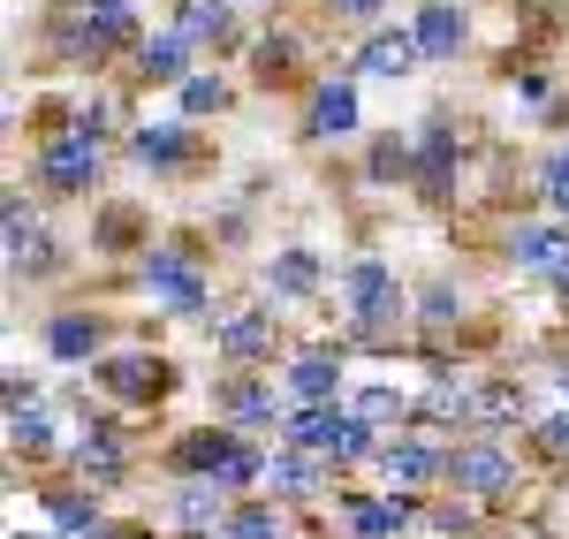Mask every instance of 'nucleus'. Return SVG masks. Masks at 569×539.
<instances>
[{
    "label": "nucleus",
    "mask_w": 569,
    "mask_h": 539,
    "mask_svg": "<svg viewBox=\"0 0 569 539\" xmlns=\"http://www.w3.org/2000/svg\"><path fill=\"white\" fill-rule=\"evenodd\" d=\"M335 297H342V319H350V335L342 342H395L402 335V319L418 312L410 305V289H402V273L388 259H350V267L335 273Z\"/></svg>",
    "instance_id": "f257e3e1"
},
{
    "label": "nucleus",
    "mask_w": 569,
    "mask_h": 539,
    "mask_svg": "<svg viewBox=\"0 0 569 539\" xmlns=\"http://www.w3.org/2000/svg\"><path fill=\"white\" fill-rule=\"evenodd\" d=\"M547 91H555L547 69H517V99H525V107H547Z\"/></svg>",
    "instance_id": "4c0bfd02"
},
{
    "label": "nucleus",
    "mask_w": 569,
    "mask_h": 539,
    "mask_svg": "<svg viewBox=\"0 0 569 539\" xmlns=\"http://www.w3.org/2000/svg\"><path fill=\"white\" fill-rule=\"evenodd\" d=\"M357 77H319L305 99V137L311 144H342V137H357Z\"/></svg>",
    "instance_id": "f3484780"
},
{
    "label": "nucleus",
    "mask_w": 569,
    "mask_h": 539,
    "mask_svg": "<svg viewBox=\"0 0 569 539\" xmlns=\"http://www.w3.org/2000/svg\"><path fill=\"white\" fill-rule=\"evenodd\" d=\"M440 487H456V495L493 509V501H509L525 487V471H517V449L501 433H463V441H448V479Z\"/></svg>",
    "instance_id": "20e7f679"
},
{
    "label": "nucleus",
    "mask_w": 569,
    "mask_h": 539,
    "mask_svg": "<svg viewBox=\"0 0 569 539\" xmlns=\"http://www.w3.org/2000/svg\"><path fill=\"white\" fill-rule=\"evenodd\" d=\"M335 23H357V31H380V16H388V0H319Z\"/></svg>",
    "instance_id": "e433bc0d"
},
{
    "label": "nucleus",
    "mask_w": 569,
    "mask_h": 539,
    "mask_svg": "<svg viewBox=\"0 0 569 539\" xmlns=\"http://www.w3.org/2000/svg\"><path fill=\"white\" fill-rule=\"evenodd\" d=\"M251 433H236L228 418H213V426H190L176 441V479H220L228 463H236V449H243Z\"/></svg>",
    "instance_id": "6ab92c4d"
},
{
    "label": "nucleus",
    "mask_w": 569,
    "mask_h": 539,
    "mask_svg": "<svg viewBox=\"0 0 569 539\" xmlns=\"http://www.w3.org/2000/svg\"><path fill=\"white\" fill-rule=\"evenodd\" d=\"M342 350L350 342H311V350H297V358L281 365V396L289 403H342Z\"/></svg>",
    "instance_id": "2eb2a0df"
},
{
    "label": "nucleus",
    "mask_w": 569,
    "mask_h": 539,
    "mask_svg": "<svg viewBox=\"0 0 569 539\" xmlns=\"http://www.w3.org/2000/svg\"><path fill=\"white\" fill-rule=\"evenodd\" d=\"M206 335H213V350L228 365H266L273 358V305H228V312L206 319Z\"/></svg>",
    "instance_id": "1a4fd4ad"
},
{
    "label": "nucleus",
    "mask_w": 569,
    "mask_h": 539,
    "mask_svg": "<svg viewBox=\"0 0 569 539\" xmlns=\"http://www.w3.org/2000/svg\"><path fill=\"white\" fill-rule=\"evenodd\" d=\"M501 259L517 273H539V281H555L569 267V228L562 221H517L501 236Z\"/></svg>",
    "instance_id": "dca6fc26"
},
{
    "label": "nucleus",
    "mask_w": 569,
    "mask_h": 539,
    "mask_svg": "<svg viewBox=\"0 0 569 539\" xmlns=\"http://www.w3.org/2000/svg\"><path fill=\"white\" fill-rule=\"evenodd\" d=\"M479 525H486V501L456 495V487H433V501H426V532L433 539H463V532H479Z\"/></svg>",
    "instance_id": "c756f323"
},
{
    "label": "nucleus",
    "mask_w": 569,
    "mask_h": 539,
    "mask_svg": "<svg viewBox=\"0 0 569 539\" xmlns=\"http://www.w3.org/2000/svg\"><path fill=\"white\" fill-rule=\"evenodd\" d=\"M539 198L555 206V221L569 213V152H547V160H539Z\"/></svg>",
    "instance_id": "c9c22d12"
},
{
    "label": "nucleus",
    "mask_w": 569,
    "mask_h": 539,
    "mask_svg": "<svg viewBox=\"0 0 569 539\" xmlns=\"http://www.w3.org/2000/svg\"><path fill=\"white\" fill-rule=\"evenodd\" d=\"M562 152H569V144H562Z\"/></svg>",
    "instance_id": "37998d69"
},
{
    "label": "nucleus",
    "mask_w": 569,
    "mask_h": 539,
    "mask_svg": "<svg viewBox=\"0 0 569 539\" xmlns=\"http://www.w3.org/2000/svg\"><path fill=\"white\" fill-rule=\"evenodd\" d=\"M531 449L555 456V463H569V403L547 410V418H531Z\"/></svg>",
    "instance_id": "f704fd0d"
},
{
    "label": "nucleus",
    "mask_w": 569,
    "mask_h": 539,
    "mask_svg": "<svg viewBox=\"0 0 569 539\" xmlns=\"http://www.w3.org/2000/svg\"><path fill=\"white\" fill-rule=\"evenodd\" d=\"M144 297L160 305V312H176V319H213V273H206V251L190 243V236H168V243H152L144 251Z\"/></svg>",
    "instance_id": "7ed1b4c3"
},
{
    "label": "nucleus",
    "mask_w": 569,
    "mask_h": 539,
    "mask_svg": "<svg viewBox=\"0 0 569 539\" xmlns=\"http://www.w3.org/2000/svg\"><path fill=\"white\" fill-rule=\"evenodd\" d=\"M99 168H107V144H99V137H84L77 122H61V130L31 152V182H39V190H53V198H84L91 182H99Z\"/></svg>",
    "instance_id": "39448f33"
},
{
    "label": "nucleus",
    "mask_w": 569,
    "mask_h": 539,
    "mask_svg": "<svg viewBox=\"0 0 569 539\" xmlns=\"http://www.w3.org/2000/svg\"><path fill=\"white\" fill-rule=\"evenodd\" d=\"M418 319H426V327H463V289H456V281H426V289H418Z\"/></svg>",
    "instance_id": "473e14b6"
},
{
    "label": "nucleus",
    "mask_w": 569,
    "mask_h": 539,
    "mask_svg": "<svg viewBox=\"0 0 569 539\" xmlns=\"http://www.w3.org/2000/svg\"><path fill=\"white\" fill-rule=\"evenodd\" d=\"M137 8L130 0H61V23H53V53L77 61V69H99L107 53H137Z\"/></svg>",
    "instance_id": "f03ea898"
},
{
    "label": "nucleus",
    "mask_w": 569,
    "mask_h": 539,
    "mask_svg": "<svg viewBox=\"0 0 569 539\" xmlns=\"http://www.w3.org/2000/svg\"><path fill=\"white\" fill-rule=\"evenodd\" d=\"M350 410L365 426H380V433H410V426H418V403H410L402 388H388V380H380V388H357Z\"/></svg>",
    "instance_id": "c85d7f7f"
},
{
    "label": "nucleus",
    "mask_w": 569,
    "mask_h": 539,
    "mask_svg": "<svg viewBox=\"0 0 569 539\" xmlns=\"http://www.w3.org/2000/svg\"><path fill=\"white\" fill-rule=\"evenodd\" d=\"M39 509H46V532L53 539H99V517H107L99 509V487H84V479L77 487H46Z\"/></svg>",
    "instance_id": "5701e85b"
},
{
    "label": "nucleus",
    "mask_w": 569,
    "mask_h": 539,
    "mask_svg": "<svg viewBox=\"0 0 569 539\" xmlns=\"http://www.w3.org/2000/svg\"><path fill=\"white\" fill-rule=\"evenodd\" d=\"M426 525V495H402V487H380V495H342V532L350 539H402Z\"/></svg>",
    "instance_id": "423d86ee"
},
{
    "label": "nucleus",
    "mask_w": 569,
    "mask_h": 539,
    "mask_svg": "<svg viewBox=\"0 0 569 539\" xmlns=\"http://www.w3.org/2000/svg\"><path fill=\"white\" fill-rule=\"evenodd\" d=\"M46 449H53V410L16 403L8 410V456H46Z\"/></svg>",
    "instance_id": "2f4dec72"
},
{
    "label": "nucleus",
    "mask_w": 569,
    "mask_h": 539,
    "mask_svg": "<svg viewBox=\"0 0 569 539\" xmlns=\"http://www.w3.org/2000/svg\"><path fill=\"white\" fill-rule=\"evenodd\" d=\"M0 236H8V273H16V281H23V273H31V281L53 273V228L23 206V190L0 198Z\"/></svg>",
    "instance_id": "9b49d317"
},
{
    "label": "nucleus",
    "mask_w": 569,
    "mask_h": 539,
    "mask_svg": "<svg viewBox=\"0 0 569 539\" xmlns=\"http://www.w3.org/2000/svg\"><path fill=\"white\" fill-rule=\"evenodd\" d=\"M555 297H562V305H569V267H562V273H555Z\"/></svg>",
    "instance_id": "58836bf2"
},
{
    "label": "nucleus",
    "mask_w": 569,
    "mask_h": 539,
    "mask_svg": "<svg viewBox=\"0 0 569 539\" xmlns=\"http://www.w3.org/2000/svg\"><path fill=\"white\" fill-rule=\"evenodd\" d=\"M440 479H448V449H440V441H426L418 426H410V433H388V449H380V487L433 495Z\"/></svg>",
    "instance_id": "6e6552de"
},
{
    "label": "nucleus",
    "mask_w": 569,
    "mask_h": 539,
    "mask_svg": "<svg viewBox=\"0 0 569 539\" xmlns=\"http://www.w3.org/2000/svg\"><path fill=\"white\" fill-rule=\"evenodd\" d=\"M130 160L144 168V176H182V168L198 160V137H190V122H137Z\"/></svg>",
    "instance_id": "aec40b11"
},
{
    "label": "nucleus",
    "mask_w": 569,
    "mask_h": 539,
    "mask_svg": "<svg viewBox=\"0 0 569 539\" xmlns=\"http://www.w3.org/2000/svg\"><path fill=\"white\" fill-rule=\"evenodd\" d=\"M130 61H137V84H182V77H198V69H190V61H198V46L182 39L176 23H160V31H144Z\"/></svg>",
    "instance_id": "4be33fe9"
},
{
    "label": "nucleus",
    "mask_w": 569,
    "mask_h": 539,
    "mask_svg": "<svg viewBox=\"0 0 569 539\" xmlns=\"http://www.w3.org/2000/svg\"><path fill=\"white\" fill-rule=\"evenodd\" d=\"M410 152H418V190L448 198V182H456V168H463V137H456V122H448V114H426L418 137H410Z\"/></svg>",
    "instance_id": "a211bd4d"
},
{
    "label": "nucleus",
    "mask_w": 569,
    "mask_h": 539,
    "mask_svg": "<svg viewBox=\"0 0 569 539\" xmlns=\"http://www.w3.org/2000/svg\"><path fill=\"white\" fill-rule=\"evenodd\" d=\"M266 289H273V305H305V297H319V289H327L319 251H305V243H281V251L266 259Z\"/></svg>",
    "instance_id": "a878e982"
},
{
    "label": "nucleus",
    "mask_w": 569,
    "mask_h": 539,
    "mask_svg": "<svg viewBox=\"0 0 569 539\" xmlns=\"http://www.w3.org/2000/svg\"><path fill=\"white\" fill-rule=\"evenodd\" d=\"M69 471H77L84 487H122V479H130V441H122V426H114V418H91L84 433L69 441Z\"/></svg>",
    "instance_id": "ddd939ff"
},
{
    "label": "nucleus",
    "mask_w": 569,
    "mask_h": 539,
    "mask_svg": "<svg viewBox=\"0 0 569 539\" xmlns=\"http://www.w3.org/2000/svg\"><path fill=\"white\" fill-rule=\"evenodd\" d=\"M410 69H426V46L410 23H380L357 53V77H410Z\"/></svg>",
    "instance_id": "393cba45"
},
{
    "label": "nucleus",
    "mask_w": 569,
    "mask_h": 539,
    "mask_svg": "<svg viewBox=\"0 0 569 539\" xmlns=\"http://www.w3.org/2000/svg\"><path fill=\"white\" fill-rule=\"evenodd\" d=\"M228 509H236V495H228L220 479H176L168 501H160V517H168L182 539H213L220 525H228Z\"/></svg>",
    "instance_id": "f8f14e48"
},
{
    "label": "nucleus",
    "mask_w": 569,
    "mask_h": 539,
    "mask_svg": "<svg viewBox=\"0 0 569 539\" xmlns=\"http://www.w3.org/2000/svg\"><path fill=\"white\" fill-rule=\"evenodd\" d=\"M410 31H418V46H426V61H456L463 39H471V16H463V0H418Z\"/></svg>",
    "instance_id": "b1692460"
},
{
    "label": "nucleus",
    "mask_w": 569,
    "mask_h": 539,
    "mask_svg": "<svg viewBox=\"0 0 569 539\" xmlns=\"http://www.w3.org/2000/svg\"><path fill=\"white\" fill-rule=\"evenodd\" d=\"M176 23L190 46H228L236 39V0H176Z\"/></svg>",
    "instance_id": "cd10ccee"
},
{
    "label": "nucleus",
    "mask_w": 569,
    "mask_h": 539,
    "mask_svg": "<svg viewBox=\"0 0 569 539\" xmlns=\"http://www.w3.org/2000/svg\"><path fill=\"white\" fill-rule=\"evenodd\" d=\"M289 69H297V39H289V31H273V39L251 46V77H259V84H281Z\"/></svg>",
    "instance_id": "72a5a7b5"
},
{
    "label": "nucleus",
    "mask_w": 569,
    "mask_h": 539,
    "mask_svg": "<svg viewBox=\"0 0 569 539\" xmlns=\"http://www.w3.org/2000/svg\"><path fill=\"white\" fill-rule=\"evenodd\" d=\"M228 77H213V69H198V77H182L176 84V107H182V122H206V114H228Z\"/></svg>",
    "instance_id": "7c9ffc66"
},
{
    "label": "nucleus",
    "mask_w": 569,
    "mask_h": 539,
    "mask_svg": "<svg viewBox=\"0 0 569 539\" xmlns=\"http://www.w3.org/2000/svg\"><path fill=\"white\" fill-rule=\"evenodd\" d=\"M213 418H228L236 433H266V426L281 433V426H289V403L273 396V380H251V372H243V380H220L213 388Z\"/></svg>",
    "instance_id": "4468645a"
},
{
    "label": "nucleus",
    "mask_w": 569,
    "mask_h": 539,
    "mask_svg": "<svg viewBox=\"0 0 569 539\" xmlns=\"http://www.w3.org/2000/svg\"><path fill=\"white\" fill-rule=\"evenodd\" d=\"M259 495H273V501H319L327 495V456H311V449H281L266 456V487Z\"/></svg>",
    "instance_id": "412c9836"
},
{
    "label": "nucleus",
    "mask_w": 569,
    "mask_h": 539,
    "mask_svg": "<svg viewBox=\"0 0 569 539\" xmlns=\"http://www.w3.org/2000/svg\"><path fill=\"white\" fill-rule=\"evenodd\" d=\"M213 539H289V501H273V495H243L236 509H228V525H220Z\"/></svg>",
    "instance_id": "bb28decb"
},
{
    "label": "nucleus",
    "mask_w": 569,
    "mask_h": 539,
    "mask_svg": "<svg viewBox=\"0 0 569 539\" xmlns=\"http://www.w3.org/2000/svg\"><path fill=\"white\" fill-rule=\"evenodd\" d=\"M107 342H114V327L91 312V305H61V312L39 319V350L53 365H99V358H107Z\"/></svg>",
    "instance_id": "0eeeda50"
},
{
    "label": "nucleus",
    "mask_w": 569,
    "mask_h": 539,
    "mask_svg": "<svg viewBox=\"0 0 569 539\" xmlns=\"http://www.w3.org/2000/svg\"><path fill=\"white\" fill-rule=\"evenodd\" d=\"M562 228H569V213H562Z\"/></svg>",
    "instance_id": "79ce46f5"
},
{
    "label": "nucleus",
    "mask_w": 569,
    "mask_h": 539,
    "mask_svg": "<svg viewBox=\"0 0 569 539\" xmlns=\"http://www.w3.org/2000/svg\"><path fill=\"white\" fill-rule=\"evenodd\" d=\"M91 380H99L114 403L144 410V403H160V388H168V358H160V350H107V358L91 365Z\"/></svg>",
    "instance_id": "9d476101"
},
{
    "label": "nucleus",
    "mask_w": 569,
    "mask_h": 539,
    "mask_svg": "<svg viewBox=\"0 0 569 539\" xmlns=\"http://www.w3.org/2000/svg\"><path fill=\"white\" fill-rule=\"evenodd\" d=\"M236 8H259V0H236Z\"/></svg>",
    "instance_id": "a19ab883"
},
{
    "label": "nucleus",
    "mask_w": 569,
    "mask_h": 539,
    "mask_svg": "<svg viewBox=\"0 0 569 539\" xmlns=\"http://www.w3.org/2000/svg\"><path fill=\"white\" fill-rule=\"evenodd\" d=\"M555 380H562V403H569V365H555Z\"/></svg>",
    "instance_id": "ea45409f"
}]
</instances>
